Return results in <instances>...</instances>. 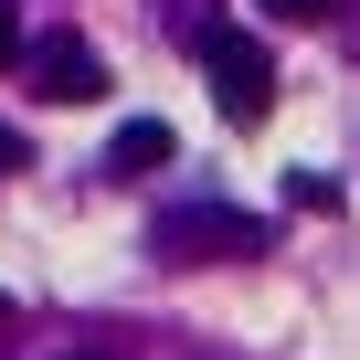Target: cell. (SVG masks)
Returning a JSON list of instances; mask_svg holds the SVG:
<instances>
[{
  "label": "cell",
  "instance_id": "1",
  "mask_svg": "<svg viewBox=\"0 0 360 360\" xmlns=\"http://www.w3.org/2000/svg\"><path fill=\"white\" fill-rule=\"evenodd\" d=\"M191 53H202V75H212V96H223L233 127H265V117H276V53H265V32H244V22H202Z\"/></svg>",
  "mask_w": 360,
  "mask_h": 360
},
{
  "label": "cell",
  "instance_id": "7",
  "mask_svg": "<svg viewBox=\"0 0 360 360\" xmlns=\"http://www.w3.org/2000/svg\"><path fill=\"white\" fill-rule=\"evenodd\" d=\"M0 169H32V138L22 127H0Z\"/></svg>",
  "mask_w": 360,
  "mask_h": 360
},
{
  "label": "cell",
  "instance_id": "9",
  "mask_svg": "<svg viewBox=\"0 0 360 360\" xmlns=\"http://www.w3.org/2000/svg\"><path fill=\"white\" fill-rule=\"evenodd\" d=\"M75 360H117V349H75Z\"/></svg>",
  "mask_w": 360,
  "mask_h": 360
},
{
  "label": "cell",
  "instance_id": "2",
  "mask_svg": "<svg viewBox=\"0 0 360 360\" xmlns=\"http://www.w3.org/2000/svg\"><path fill=\"white\" fill-rule=\"evenodd\" d=\"M148 244H159V265H244V255H265V223H244L223 202H180Z\"/></svg>",
  "mask_w": 360,
  "mask_h": 360
},
{
  "label": "cell",
  "instance_id": "4",
  "mask_svg": "<svg viewBox=\"0 0 360 360\" xmlns=\"http://www.w3.org/2000/svg\"><path fill=\"white\" fill-rule=\"evenodd\" d=\"M148 169H169V127L159 117H127L106 138V180H148Z\"/></svg>",
  "mask_w": 360,
  "mask_h": 360
},
{
  "label": "cell",
  "instance_id": "10",
  "mask_svg": "<svg viewBox=\"0 0 360 360\" xmlns=\"http://www.w3.org/2000/svg\"><path fill=\"white\" fill-rule=\"evenodd\" d=\"M0 318H11V297H0Z\"/></svg>",
  "mask_w": 360,
  "mask_h": 360
},
{
  "label": "cell",
  "instance_id": "5",
  "mask_svg": "<svg viewBox=\"0 0 360 360\" xmlns=\"http://www.w3.org/2000/svg\"><path fill=\"white\" fill-rule=\"evenodd\" d=\"M286 202H297V212H339V180H328V169H297Z\"/></svg>",
  "mask_w": 360,
  "mask_h": 360
},
{
  "label": "cell",
  "instance_id": "8",
  "mask_svg": "<svg viewBox=\"0 0 360 360\" xmlns=\"http://www.w3.org/2000/svg\"><path fill=\"white\" fill-rule=\"evenodd\" d=\"M265 11H276V22H318V11H328V0H265Z\"/></svg>",
  "mask_w": 360,
  "mask_h": 360
},
{
  "label": "cell",
  "instance_id": "6",
  "mask_svg": "<svg viewBox=\"0 0 360 360\" xmlns=\"http://www.w3.org/2000/svg\"><path fill=\"white\" fill-rule=\"evenodd\" d=\"M11 53H32V43H22V11L0 0V64H11Z\"/></svg>",
  "mask_w": 360,
  "mask_h": 360
},
{
  "label": "cell",
  "instance_id": "3",
  "mask_svg": "<svg viewBox=\"0 0 360 360\" xmlns=\"http://www.w3.org/2000/svg\"><path fill=\"white\" fill-rule=\"evenodd\" d=\"M96 85H106V64H96L85 32H43V43H32V96H43V106H85Z\"/></svg>",
  "mask_w": 360,
  "mask_h": 360
}]
</instances>
